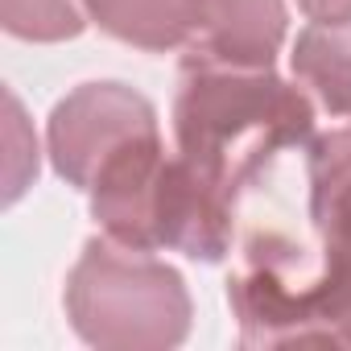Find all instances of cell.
<instances>
[{
  "mask_svg": "<svg viewBox=\"0 0 351 351\" xmlns=\"http://www.w3.org/2000/svg\"><path fill=\"white\" fill-rule=\"evenodd\" d=\"M293 71L330 116H351V21H310L293 42Z\"/></svg>",
  "mask_w": 351,
  "mask_h": 351,
  "instance_id": "obj_7",
  "label": "cell"
},
{
  "mask_svg": "<svg viewBox=\"0 0 351 351\" xmlns=\"http://www.w3.org/2000/svg\"><path fill=\"white\" fill-rule=\"evenodd\" d=\"M298 9L310 21H326V25L351 21V0H298Z\"/></svg>",
  "mask_w": 351,
  "mask_h": 351,
  "instance_id": "obj_10",
  "label": "cell"
},
{
  "mask_svg": "<svg viewBox=\"0 0 351 351\" xmlns=\"http://www.w3.org/2000/svg\"><path fill=\"white\" fill-rule=\"evenodd\" d=\"M62 302L75 335L99 351H169L191 335L195 318L178 269L112 236L83 244Z\"/></svg>",
  "mask_w": 351,
  "mask_h": 351,
  "instance_id": "obj_3",
  "label": "cell"
},
{
  "mask_svg": "<svg viewBox=\"0 0 351 351\" xmlns=\"http://www.w3.org/2000/svg\"><path fill=\"white\" fill-rule=\"evenodd\" d=\"M87 21L83 0H0V25L21 42H66Z\"/></svg>",
  "mask_w": 351,
  "mask_h": 351,
  "instance_id": "obj_8",
  "label": "cell"
},
{
  "mask_svg": "<svg viewBox=\"0 0 351 351\" xmlns=\"http://www.w3.org/2000/svg\"><path fill=\"white\" fill-rule=\"evenodd\" d=\"M285 0H199V29L191 58L269 71L285 46Z\"/></svg>",
  "mask_w": 351,
  "mask_h": 351,
  "instance_id": "obj_5",
  "label": "cell"
},
{
  "mask_svg": "<svg viewBox=\"0 0 351 351\" xmlns=\"http://www.w3.org/2000/svg\"><path fill=\"white\" fill-rule=\"evenodd\" d=\"M318 252L252 232L228 281L244 347H351V195L310 199Z\"/></svg>",
  "mask_w": 351,
  "mask_h": 351,
  "instance_id": "obj_1",
  "label": "cell"
},
{
  "mask_svg": "<svg viewBox=\"0 0 351 351\" xmlns=\"http://www.w3.org/2000/svg\"><path fill=\"white\" fill-rule=\"evenodd\" d=\"M149 136H161L157 108L141 91L104 79L83 83L54 104L46 124V153L66 186L91 191L116 157H124Z\"/></svg>",
  "mask_w": 351,
  "mask_h": 351,
  "instance_id": "obj_4",
  "label": "cell"
},
{
  "mask_svg": "<svg viewBox=\"0 0 351 351\" xmlns=\"http://www.w3.org/2000/svg\"><path fill=\"white\" fill-rule=\"evenodd\" d=\"M83 9L104 34L153 54L191 46L199 29V0H83Z\"/></svg>",
  "mask_w": 351,
  "mask_h": 351,
  "instance_id": "obj_6",
  "label": "cell"
},
{
  "mask_svg": "<svg viewBox=\"0 0 351 351\" xmlns=\"http://www.w3.org/2000/svg\"><path fill=\"white\" fill-rule=\"evenodd\" d=\"M34 178H38V141L21 99L5 91V207H13Z\"/></svg>",
  "mask_w": 351,
  "mask_h": 351,
  "instance_id": "obj_9",
  "label": "cell"
},
{
  "mask_svg": "<svg viewBox=\"0 0 351 351\" xmlns=\"http://www.w3.org/2000/svg\"><path fill=\"white\" fill-rule=\"evenodd\" d=\"M314 132V104L269 71L186 58L173 99L178 157L223 203L240 195L285 153Z\"/></svg>",
  "mask_w": 351,
  "mask_h": 351,
  "instance_id": "obj_2",
  "label": "cell"
}]
</instances>
